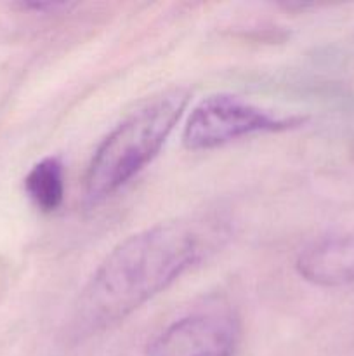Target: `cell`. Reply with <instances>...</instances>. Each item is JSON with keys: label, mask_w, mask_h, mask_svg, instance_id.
Masks as SVG:
<instances>
[{"label": "cell", "mask_w": 354, "mask_h": 356, "mask_svg": "<svg viewBox=\"0 0 354 356\" xmlns=\"http://www.w3.org/2000/svg\"><path fill=\"white\" fill-rule=\"evenodd\" d=\"M24 191L42 212H54L65 198V167L58 156H47L24 177Z\"/></svg>", "instance_id": "8992f818"}, {"label": "cell", "mask_w": 354, "mask_h": 356, "mask_svg": "<svg viewBox=\"0 0 354 356\" xmlns=\"http://www.w3.org/2000/svg\"><path fill=\"white\" fill-rule=\"evenodd\" d=\"M301 124H304L302 117H278L235 94H214L191 111L183 143L191 152H201L245 136L287 131Z\"/></svg>", "instance_id": "3957f363"}, {"label": "cell", "mask_w": 354, "mask_h": 356, "mask_svg": "<svg viewBox=\"0 0 354 356\" xmlns=\"http://www.w3.org/2000/svg\"><path fill=\"white\" fill-rule=\"evenodd\" d=\"M222 236L210 218L160 222L118 243L83 287L73 325L96 334L117 325L200 263Z\"/></svg>", "instance_id": "6da1fadb"}, {"label": "cell", "mask_w": 354, "mask_h": 356, "mask_svg": "<svg viewBox=\"0 0 354 356\" xmlns=\"http://www.w3.org/2000/svg\"><path fill=\"white\" fill-rule=\"evenodd\" d=\"M304 280L323 287L354 284V233L333 235L309 243L295 261Z\"/></svg>", "instance_id": "5b68a950"}, {"label": "cell", "mask_w": 354, "mask_h": 356, "mask_svg": "<svg viewBox=\"0 0 354 356\" xmlns=\"http://www.w3.org/2000/svg\"><path fill=\"white\" fill-rule=\"evenodd\" d=\"M239 323L228 312H201L170 323L148 346V356H233Z\"/></svg>", "instance_id": "277c9868"}, {"label": "cell", "mask_w": 354, "mask_h": 356, "mask_svg": "<svg viewBox=\"0 0 354 356\" xmlns=\"http://www.w3.org/2000/svg\"><path fill=\"white\" fill-rule=\"evenodd\" d=\"M189 103V90L170 89L151 97L101 141L85 176L90 204L104 200L141 172L162 149Z\"/></svg>", "instance_id": "7a4b0ae2"}]
</instances>
